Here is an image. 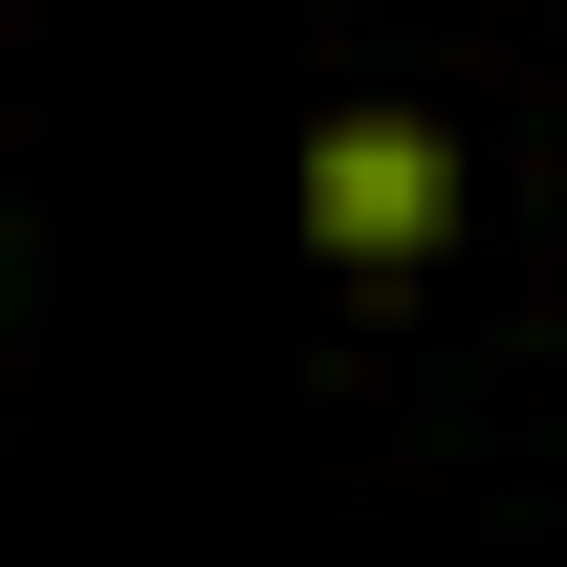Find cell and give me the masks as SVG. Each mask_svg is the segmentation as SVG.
Returning a JSON list of instances; mask_svg holds the SVG:
<instances>
[{
    "label": "cell",
    "mask_w": 567,
    "mask_h": 567,
    "mask_svg": "<svg viewBox=\"0 0 567 567\" xmlns=\"http://www.w3.org/2000/svg\"><path fill=\"white\" fill-rule=\"evenodd\" d=\"M436 218H458V153H436L415 110H328V153H306V240H328V262H415Z\"/></svg>",
    "instance_id": "cell-1"
}]
</instances>
